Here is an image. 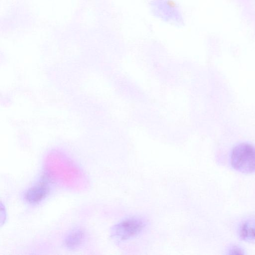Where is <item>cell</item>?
Segmentation results:
<instances>
[{"label": "cell", "instance_id": "6da1fadb", "mask_svg": "<svg viewBox=\"0 0 255 255\" xmlns=\"http://www.w3.org/2000/svg\"><path fill=\"white\" fill-rule=\"evenodd\" d=\"M230 162L236 170L244 173L255 172V146L248 142H241L232 150Z\"/></svg>", "mask_w": 255, "mask_h": 255}, {"label": "cell", "instance_id": "7a4b0ae2", "mask_svg": "<svg viewBox=\"0 0 255 255\" xmlns=\"http://www.w3.org/2000/svg\"><path fill=\"white\" fill-rule=\"evenodd\" d=\"M143 217L132 215L121 220L114 227L112 235L119 241H126L140 235L147 226Z\"/></svg>", "mask_w": 255, "mask_h": 255}, {"label": "cell", "instance_id": "3957f363", "mask_svg": "<svg viewBox=\"0 0 255 255\" xmlns=\"http://www.w3.org/2000/svg\"><path fill=\"white\" fill-rule=\"evenodd\" d=\"M49 189V181L44 177L25 192L24 198L29 203L32 204L39 203L47 196Z\"/></svg>", "mask_w": 255, "mask_h": 255}, {"label": "cell", "instance_id": "277c9868", "mask_svg": "<svg viewBox=\"0 0 255 255\" xmlns=\"http://www.w3.org/2000/svg\"><path fill=\"white\" fill-rule=\"evenodd\" d=\"M238 233L239 237L247 242H255V217H250L239 224Z\"/></svg>", "mask_w": 255, "mask_h": 255}, {"label": "cell", "instance_id": "5b68a950", "mask_svg": "<svg viewBox=\"0 0 255 255\" xmlns=\"http://www.w3.org/2000/svg\"><path fill=\"white\" fill-rule=\"evenodd\" d=\"M85 238V231L81 229H74L65 238V246L68 249H76L83 244Z\"/></svg>", "mask_w": 255, "mask_h": 255}, {"label": "cell", "instance_id": "8992f818", "mask_svg": "<svg viewBox=\"0 0 255 255\" xmlns=\"http://www.w3.org/2000/svg\"><path fill=\"white\" fill-rule=\"evenodd\" d=\"M243 251L241 249V248H238L237 247H234L233 248H231V250H230V253L231 254H238V255H240V254H243L244 253L243 252Z\"/></svg>", "mask_w": 255, "mask_h": 255}]
</instances>
